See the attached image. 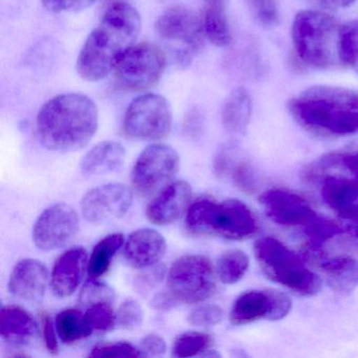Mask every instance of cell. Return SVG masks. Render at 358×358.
Returning <instances> with one entry per match:
<instances>
[{
	"instance_id": "6da1fadb",
	"label": "cell",
	"mask_w": 358,
	"mask_h": 358,
	"mask_svg": "<svg viewBox=\"0 0 358 358\" xmlns=\"http://www.w3.org/2000/svg\"><path fill=\"white\" fill-rule=\"evenodd\" d=\"M140 30L141 17L133 6L123 1L110 6L79 53V76L96 83L114 72L121 58L137 43Z\"/></svg>"
},
{
	"instance_id": "7a4b0ae2",
	"label": "cell",
	"mask_w": 358,
	"mask_h": 358,
	"mask_svg": "<svg viewBox=\"0 0 358 358\" xmlns=\"http://www.w3.org/2000/svg\"><path fill=\"white\" fill-rule=\"evenodd\" d=\"M95 102L79 93L62 94L47 102L39 110L36 131L47 150L72 152L85 148L98 129Z\"/></svg>"
},
{
	"instance_id": "3957f363",
	"label": "cell",
	"mask_w": 358,
	"mask_h": 358,
	"mask_svg": "<svg viewBox=\"0 0 358 358\" xmlns=\"http://www.w3.org/2000/svg\"><path fill=\"white\" fill-rule=\"evenodd\" d=\"M289 112L305 131L322 137L358 135V91L310 87L289 101Z\"/></svg>"
},
{
	"instance_id": "277c9868",
	"label": "cell",
	"mask_w": 358,
	"mask_h": 358,
	"mask_svg": "<svg viewBox=\"0 0 358 358\" xmlns=\"http://www.w3.org/2000/svg\"><path fill=\"white\" fill-rule=\"evenodd\" d=\"M341 28L343 24L326 12H299L291 30L295 57L311 68H343Z\"/></svg>"
},
{
	"instance_id": "5b68a950",
	"label": "cell",
	"mask_w": 358,
	"mask_h": 358,
	"mask_svg": "<svg viewBox=\"0 0 358 358\" xmlns=\"http://www.w3.org/2000/svg\"><path fill=\"white\" fill-rule=\"evenodd\" d=\"M255 255L264 274L272 282L301 296H313L322 288V280L294 251L272 236L259 238Z\"/></svg>"
},
{
	"instance_id": "8992f818",
	"label": "cell",
	"mask_w": 358,
	"mask_h": 358,
	"mask_svg": "<svg viewBox=\"0 0 358 358\" xmlns=\"http://www.w3.org/2000/svg\"><path fill=\"white\" fill-rule=\"evenodd\" d=\"M167 286L178 303L192 305L210 299L217 290L210 259L201 255L176 259L167 273Z\"/></svg>"
},
{
	"instance_id": "52a82bcc",
	"label": "cell",
	"mask_w": 358,
	"mask_h": 358,
	"mask_svg": "<svg viewBox=\"0 0 358 358\" xmlns=\"http://www.w3.org/2000/svg\"><path fill=\"white\" fill-rule=\"evenodd\" d=\"M166 55L154 43H136L114 70L117 87L125 92H142L158 85L166 68Z\"/></svg>"
},
{
	"instance_id": "ba28073f",
	"label": "cell",
	"mask_w": 358,
	"mask_h": 358,
	"mask_svg": "<svg viewBox=\"0 0 358 358\" xmlns=\"http://www.w3.org/2000/svg\"><path fill=\"white\" fill-rule=\"evenodd\" d=\"M155 30L161 41L169 43L181 64H187L204 47L202 18L184 7L166 10L157 20Z\"/></svg>"
},
{
	"instance_id": "9c48e42d",
	"label": "cell",
	"mask_w": 358,
	"mask_h": 358,
	"mask_svg": "<svg viewBox=\"0 0 358 358\" xmlns=\"http://www.w3.org/2000/svg\"><path fill=\"white\" fill-rule=\"evenodd\" d=\"M173 127V112L169 101L156 94L136 98L125 113V135L140 141H157L169 135Z\"/></svg>"
},
{
	"instance_id": "30bf717a",
	"label": "cell",
	"mask_w": 358,
	"mask_h": 358,
	"mask_svg": "<svg viewBox=\"0 0 358 358\" xmlns=\"http://www.w3.org/2000/svg\"><path fill=\"white\" fill-rule=\"evenodd\" d=\"M179 169V154L173 148L152 144L136 160L131 171V183L141 196H154L173 183Z\"/></svg>"
},
{
	"instance_id": "8fae6325",
	"label": "cell",
	"mask_w": 358,
	"mask_h": 358,
	"mask_svg": "<svg viewBox=\"0 0 358 358\" xmlns=\"http://www.w3.org/2000/svg\"><path fill=\"white\" fill-rule=\"evenodd\" d=\"M288 295L272 289L242 293L232 306L230 320L236 326L252 324L262 320H280L291 311Z\"/></svg>"
},
{
	"instance_id": "7c38bea8",
	"label": "cell",
	"mask_w": 358,
	"mask_h": 358,
	"mask_svg": "<svg viewBox=\"0 0 358 358\" xmlns=\"http://www.w3.org/2000/svg\"><path fill=\"white\" fill-rule=\"evenodd\" d=\"M259 203L272 222L284 227H301L303 232L320 217L305 198L284 188L263 192Z\"/></svg>"
},
{
	"instance_id": "4fadbf2b",
	"label": "cell",
	"mask_w": 358,
	"mask_h": 358,
	"mask_svg": "<svg viewBox=\"0 0 358 358\" xmlns=\"http://www.w3.org/2000/svg\"><path fill=\"white\" fill-rule=\"evenodd\" d=\"M78 230L76 210L71 205L58 203L39 215L33 227V242L41 250H57L68 245Z\"/></svg>"
},
{
	"instance_id": "5bb4252c",
	"label": "cell",
	"mask_w": 358,
	"mask_h": 358,
	"mask_svg": "<svg viewBox=\"0 0 358 358\" xmlns=\"http://www.w3.org/2000/svg\"><path fill=\"white\" fill-rule=\"evenodd\" d=\"M133 192L124 184L108 183L87 192L81 200L83 217L92 224L121 219L129 213Z\"/></svg>"
},
{
	"instance_id": "9a60e30c",
	"label": "cell",
	"mask_w": 358,
	"mask_h": 358,
	"mask_svg": "<svg viewBox=\"0 0 358 358\" xmlns=\"http://www.w3.org/2000/svg\"><path fill=\"white\" fill-rule=\"evenodd\" d=\"M259 229L257 217L242 201L229 199L215 204L211 217L210 236L244 241L255 236Z\"/></svg>"
},
{
	"instance_id": "2e32d148",
	"label": "cell",
	"mask_w": 358,
	"mask_h": 358,
	"mask_svg": "<svg viewBox=\"0 0 358 358\" xmlns=\"http://www.w3.org/2000/svg\"><path fill=\"white\" fill-rule=\"evenodd\" d=\"M192 196V186L187 182H173L150 201L146 208V217L158 226L175 223L189 208Z\"/></svg>"
},
{
	"instance_id": "e0dca14e",
	"label": "cell",
	"mask_w": 358,
	"mask_h": 358,
	"mask_svg": "<svg viewBox=\"0 0 358 358\" xmlns=\"http://www.w3.org/2000/svg\"><path fill=\"white\" fill-rule=\"evenodd\" d=\"M49 282V272L38 259L18 262L10 275L9 291L13 296L28 303H39L43 299Z\"/></svg>"
},
{
	"instance_id": "ac0fdd59",
	"label": "cell",
	"mask_w": 358,
	"mask_h": 358,
	"mask_svg": "<svg viewBox=\"0 0 358 358\" xmlns=\"http://www.w3.org/2000/svg\"><path fill=\"white\" fill-rule=\"evenodd\" d=\"M89 264L87 252L83 247H74L62 253L54 264L51 288L57 297L71 296L78 289Z\"/></svg>"
},
{
	"instance_id": "d6986e66",
	"label": "cell",
	"mask_w": 358,
	"mask_h": 358,
	"mask_svg": "<svg viewBox=\"0 0 358 358\" xmlns=\"http://www.w3.org/2000/svg\"><path fill=\"white\" fill-rule=\"evenodd\" d=\"M166 252L164 236L155 229L141 228L127 236L124 245L125 261L135 269L156 265Z\"/></svg>"
},
{
	"instance_id": "ffe728a7",
	"label": "cell",
	"mask_w": 358,
	"mask_h": 358,
	"mask_svg": "<svg viewBox=\"0 0 358 358\" xmlns=\"http://www.w3.org/2000/svg\"><path fill=\"white\" fill-rule=\"evenodd\" d=\"M125 160V150L116 141H104L94 146L80 163L85 177L106 175L119 171Z\"/></svg>"
},
{
	"instance_id": "44dd1931",
	"label": "cell",
	"mask_w": 358,
	"mask_h": 358,
	"mask_svg": "<svg viewBox=\"0 0 358 358\" xmlns=\"http://www.w3.org/2000/svg\"><path fill=\"white\" fill-rule=\"evenodd\" d=\"M328 286L339 295H348L358 286V261L351 257H322L318 264Z\"/></svg>"
},
{
	"instance_id": "7402d4cb",
	"label": "cell",
	"mask_w": 358,
	"mask_h": 358,
	"mask_svg": "<svg viewBox=\"0 0 358 358\" xmlns=\"http://www.w3.org/2000/svg\"><path fill=\"white\" fill-rule=\"evenodd\" d=\"M37 326L30 312L16 305L3 306L1 309V337L6 343L24 345L32 341Z\"/></svg>"
},
{
	"instance_id": "603a6c76",
	"label": "cell",
	"mask_w": 358,
	"mask_h": 358,
	"mask_svg": "<svg viewBox=\"0 0 358 358\" xmlns=\"http://www.w3.org/2000/svg\"><path fill=\"white\" fill-rule=\"evenodd\" d=\"M202 24L205 36L215 47H227L232 35L227 17L230 0H203Z\"/></svg>"
},
{
	"instance_id": "cb8c5ba5",
	"label": "cell",
	"mask_w": 358,
	"mask_h": 358,
	"mask_svg": "<svg viewBox=\"0 0 358 358\" xmlns=\"http://www.w3.org/2000/svg\"><path fill=\"white\" fill-rule=\"evenodd\" d=\"M252 113L250 95L244 87H238L228 96L222 110V122L228 133L243 135L247 131Z\"/></svg>"
},
{
	"instance_id": "d4e9b609",
	"label": "cell",
	"mask_w": 358,
	"mask_h": 358,
	"mask_svg": "<svg viewBox=\"0 0 358 358\" xmlns=\"http://www.w3.org/2000/svg\"><path fill=\"white\" fill-rule=\"evenodd\" d=\"M124 241L122 234H113L96 244L87 264V271L91 278L97 280L108 271L115 255L123 246Z\"/></svg>"
},
{
	"instance_id": "484cf974",
	"label": "cell",
	"mask_w": 358,
	"mask_h": 358,
	"mask_svg": "<svg viewBox=\"0 0 358 358\" xmlns=\"http://www.w3.org/2000/svg\"><path fill=\"white\" fill-rule=\"evenodd\" d=\"M56 330L62 343L73 345L93 334L85 320V313L78 309H66L57 314Z\"/></svg>"
},
{
	"instance_id": "4316f807",
	"label": "cell",
	"mask_w": 358,
	"mask_h": 358,
	"mask_svg": "<svg viewBox=\"0 0 358 358\" xmlns=\"http://www.w3.org/2000/svg\"><path fill=\"white\" fill-rule=\"evenodd\" d=\"M249 267V257L244 251H226L217 264V276L223 284L234 285L242 280Z\"/></svg>"
},
{
	"instance_id": "83f0119b",
	"label": "cell",
	"mask_w": 358,
	"mask_h": 358,
	"mask_svg": "<svg viewBox=\"0 0 358 358\" xmlns=\"http://www.w3.org/2000/svg\"><path fill=\"white\" fill-rule=\"evenodd\" d=\"M215 201L209 198H200L190 204L186 213V228L194 236H210L211 217Z\"/></svg>"
},
{
	"instance_id": "f1b7e54d",
	"label": "cell",
	"mask_w": 358,
	"mask_h": 358,
	"mask_svg": "<svg viewBox=\"0 0 358 358\" xmlns=\"http://www.w3.org/2000/svg\"><path fill=\"white\" fill-rule=\"evenodd\" d=\"M213 339L207 333L190 331L180 334L173 341L171 355L173 357L185 358L201 356L210 349Z\"/></svg>"
},
{
	"instance_id": "f546056e",
	"label": "cell",
	"mask_w": 358,
	"mask_h": 358,
	"mask_svg": "<svg viewBox=\"0 0 358 358\" xmlns=\"http://www.w3.org/2000/svg\"><path fill=\"white\" fill-rule=\"evenodd\" d=\"M85 320L94 332H108L116 326V314L112 303L100 301L87 306L85 312Z\"/></svg>"
},
{
	"instance_id": "4dcf8cb0",
	"label": "cell",
	"mask_w": 358,
	"mask_h": 358,
	"mask_svg": "<svg viewBox=\"0 0 358 358\" xmlns=\"http://www.w3.org/2000/svg\"><path fill=\"white\" fill-rule=\"evenodd\" d=\"M341 51L343 66L358 72V20L343 24Z\"/></svg>"
},
{
	"instance_id": "1f68e13d",
	"label": "cell",
	"mask_w": 358,
	"mask_h": 358,
	"mask_svg": "<svg viewBox=\"0 0 358 358\" xmlns=\"http://www.w3.org/2000/svg\"><path fill=\"white\" fill-rule=\"evenodd\" d=\"M252 17L265 28L275 27L280 22L278 0H247Z\"/></svg>"
},
{
	"instance_id": "d6a6232c",
	"label": "cell",
	"mask_w": 358,
	"mask_h": 358,
	"mask_svg": "<svg viewBox=\"0 0 358 358\" xmlns=\"http://www.w3.org/2000/svg\"><path fill=\"white\" fill-rule=\"evenodd\" d=\"M90 357H145L140 348L135 347L127 341H106L92 348Z\"/></svg>"
},
{
	"instance_id": "836d02e7",
	"label": "cell",
	"mask_w": 358,
	"mask_h": 358,
	"mask_svg": "<svg viewBox=\"0 0 358 358\" xmlns=\"http://www.w3.org/2000/svg\"><path fill=\"white\" fill-rule=\"evenodd\" d=\"M143 320V309L135 299H129L123 301L116 313V326L122 330H137Z\"/></svg>"
},
{
	"instance_id": "e575fe53",
	"label": "cell",
	"mask_w": 358,
	"mask_h": 358,
	"mask_svg": "<svg viewBox=\"0 0 358 358\" xmlns=\"http://www.w3.org/2000/svg\"><path fill=\"white\" fill-rule=\"evenodd\" d=\"M115 299V292L110 287L103 282H87L83 286V290L80 292V303L85 306H90L92 303H100V301H108V303H113Z\"/></svg>"
},
{
	"instance_id": "d590c367",
	"label": "cell",
	"mask_w": 358,
	"mask_h": 358,
	"mask_svg": "<svg viewBox=\"0 0 358 358\" xmlns=\"http://www.w3.org/2000/svg\"><path fill=\"white\" fill-rule=\"evenodd\" d=\"M224 311L217 305H205L192 310L187 316V322L192 326L210 327L223 320Z\"/></svg>"
},
{
	"instance_id": "8d00e7d4",
	"label": "cell",
	"mask_w": 358,
	"mask_h": 358,
	"mask_svg": "<svg viewBox=\"0 0 358 358\" xmlns=\"http://www.w3.org/2000/svg\"><path fill=\"white\" fill-rule=\"evenodd\" d=\"M43 6L51 13H71L87 9L96 0H41Z\"/></svg>"
},
{
	"instance_id": "74e56055",
	"label": "cell",
	"mask_w": 358,
	"mask_h": 358,
	"mask_svg": "<svg viewBox=\"0 0 358 358\" xmlns=\"http://www.w3.org/2000/svg\"><path fill=\"white\" fill-rule=\"evenodd\" d=\"M41 324H43V341H45V348L52 355H57L59 353L58 333L56 330V324H54L53 320L47 312L41 313Z\"/></svg>"
},
{
	"instance_id": "f35d334b",
	"label": "cell",
	"mask_w": 358,
	"mask_h": 358,
	"mask_svg": "<svg viewBox=\"0 0 358 358\" xmlns=\"http://www.w3.org/2000/svg\"><path fill=\"white\" fill-rule=\"evenodd\" d=\"M140 350L145 357H161L166 353L167 345L160 335L148 334L142 338Z\"/></svg>"
},
{
	"instance_id": "ab89813d",
	"label": "cell",
	"mask_w": 358,
	"mask_h": 358,
	"mask_svg": "<svg viewBox=\"0 0 358 358\" xmlns=\"http://www.w3.org/2000/svg\"><path fill=\"white\" fill-rule=\"evenodd\" d=\"M330 155L338 166L358 179V148L331 152Z\"/></svg>"
},
{
	"instance_id": "60d3db41",
	"label": "cell",
	"mask_w": 358,
	"mask_h": 358,
	"mask_svg": "<svg viewBox=\"0 0 358 358\" xmlns=\"http://www.w3.org/2000/svg\"><path fill=\"white\" fill-rule=\"evenodd\" d=\"M343 232L358 247V217H345Z\"/></svg>"
},
{
	"instance_id": "b9f144b4",
	"label": "cell",
	"mask_w": 358,
	"mask_h": 358,
	"mask_svg": "<svg viewBox=\"0 0 358 358\" xmlns=\"http://www.w3.org/2000/svg\"><path fill=\"white\" fill-rule=\"evenodd\" d=\"M314 5L328 10L345 9L350 7L356 0H310Z\"/></svg>"
},
{
	"instance_id": "7bdbcfd3",
	"label": "cell",
	"mask_w": 358,
	"mask_h": 358,
	"mask_svg": "<svg viewBox=\"0 0 358 358\" xmlns=\"http://www.w3.org/2000/svg\"><path fill=\"white\" fill-rule=\"evenodd\" d=\"M178 301L171 296V293H161V294L156 295L152 299V305L155 309L159 310H169V308L175 307Z\"/></svg>"
},
{
	"instance_id": "ee69618b",
	"label": "cell",
	"mask_w": 358,
	"mask_h": 358,
	"mask_svg": "<svg viewBox=\"0 0 358 358\" xmlns=\"http://www.w3.org/2000/svg\"><path fill=\"white\" fill-rule=\"evenodd\" d=\"M341 217H358V202L353 205V207L345 211V213H341Z\"/></svg>"
}]
</instances>
